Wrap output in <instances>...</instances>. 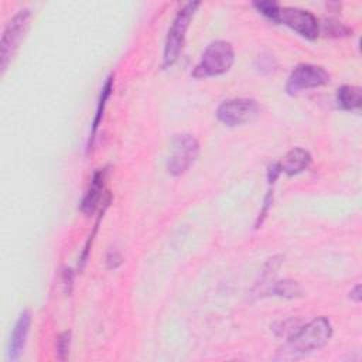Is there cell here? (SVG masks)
Segmentation results:
<instances>
[{
    "mask_svg": "<svg viewBox=\"0 0 362 362\" xmlns=\"http://www.w3.org/2000/svg\"><path fill=\"white\" fill-rule=\"evenodd\" d=\"M332 335V325L327 317H317L293 332L288 341L279 349L280 359H293L324 346Z\"/></svg>",
    "mask_w": 362,
    "mask_h": 362,
    "instance_id": "cell-1",
    "label": "cell"
},
{
    "mask_svg": "<svg viewBox=\"0 0 362 362\" xmlns=\"http://www.w3.org/2000/svg\"><path fill=\"white\" fill-rule=\"evenodd\" d=\"M276 23H281L300 35L314 40L320 34V24L317 17L304 8L297 7H279Z\"/></svg>",
    "mask_w": 362,
    "mask_h": 362,
    "instance_id": "cell-6",
    "label": "cell"
},
{
    "mask_svg": "<svg viewBox=\"0 0 362 362\" xmlns=\"http://www.w3.org/2000/svg\"><path fill=\"white\" fill-rule=\"evenodd\" d=\"M31 327V313L28 310H23L13 327L8 344V359L17 361L23 354V349L27 342V337Z\"/></svg>",
    "mask_w": 362,
    "mask_h": 362,
    "instance_id": "cell-9",
    "label": "cell"
},
{
    "mask_svg": "<svg viewBox=\"0 0 362 362\" xmlns=\"http://www.w3.org/2000/svg\"><path fill=\"white\" fill-rule=\"evenodd\" d=\"M69 348H71V332L65 331L57 338V342H55V352L58 359L61 361L66 359L69 355Z\"/></svg>",
    "mask_w": 362,
    "mask_h": 362,
    "instance_id": "cell-15",
    "label": "cell"
},
{
    "mask_svg": "<svg viewBox=\"0 0 362 362\" xmlns=\"http://www.w3.org/2000/svg\"><path fill=\"white\" fill-rule=\"evenodd\" d=\"M105 170H99L92 175L89 188L81 202V211L85 214H92L96 206L99 205V201L102 198L103 184H105Z\"/></svg>",
    "mask_w": 362,
    "mask_h": 362,
    "instance_id": "cell-11",
    "label": "cell"
},
{
    "mask_svg": "<svg viewBox=\"0 0 362 362\" xmlns=\"http://www.w3.org/2000/svg\"><path fill=\"white\" fill-rule=\"evenodd\" d=\"M199 3L198 1H189L185 3L175 14L167 37H165V42H164V54H163V66H171L180 57L182 47H184V41H185V33L189 27L191 18L194 17L197 8H198Z\"/></svg>",
    "mask_w": 362,
    "mask_h": 362,
    "instance_id": "cell-2",
    "label": "cell"
},
{
    "mask_svg": "<svg viewBox=\"0 0 362 362\" xmlns=\"http://www.w3.org/2000/svg\"><path fill=\"white\" fill-rule=\"evenodd\" d=\"M349 297H351V300H354L355 303H359V301H361V284H356V286L351 290Z\"/></svg>",
    "mask_w": 362,
    "mask_h": 362,
    "instance_id": "cell-18",
    "label": "cell"
},
{
    "mask_svg": "<svg viewBox=\"0 0 362 362\" xmlns=\"http://www.w3.org/2000/svg\"><path fill=\"white\" fill-rule=\"evenodd\" d=\"M310 163H311V154L301 147H296L284 156V158L279 163V165L281 173L287 175H296L304 171L310 165Z\"/></svg>",
    "mask_w": 362,
    "mask_h": 362,
    "instance_id": "cell-10",
    "label": "cell"
},
{
    "mask_svg": "<svg viewBox=\"0 0 362 362\" xmlns=\"http://www.w3.org/2000/svg\"><path fill=\"white\" fill-rule=\"evenodd\" d=\"M362 103V92L359 86L344 85L337 90V105L344 110H356Z\"/></svg>",
    "mask_w": 362,
    "mask_h": 362,
    "instance_id": "cell-12",
    "label": "cell"
},
{
    "mask_svg": "<svg viewBox=\"0 0 362 362\" xmlns=\"http://www.w3.org/2000/svg\"><path fill=\"white\" fill-rule=\"evenodd\" d=\"M198 156L199 143L192 134H175L171 140L170 156L167 160V171L171 175H181L195 163Z\"/></svg>",
    "mask_w": 362,
    "mask_h": 362,
    "instance_id": "cell-4",
    "label": "cell"
},
{
    "mask_svg": "<svg viewBox=\"0 0 362 362\" xmlns=\"http://www.w3.org/2000/svg\"><path fill=\"white\" fill-rule=\"evenodd\" d=\"M31 13L28 8L18 10L6 24L1 38H0V68L1 72L6 71L8 62L11 61L16 49L18 48L30 21Z\"/></svg>",
    "mask_w": 362,
    "mask_h": 362,
    "instance_id": "cell-5",
    "label": "cell"
},
{
    "mask_svg": "<svg viewBox=\"0 0 362 362\" xmlns=\"http://www.w3.org/2000/svg\"><path fill=\"white\" fill-rule=\"evenodd\" d=\"M253 6L267 18H270L272 21H276V16L279 11V4L276 1H255Z\"/></svg>",
    "mask_w": 362,
    "mask_h": 362,
    "instance_id": "cell-16",
    "label": "cell"
},
{
    "mask_svg": "<svg viewBox=\"0 0 362 362\" xmlns=\"http://www.w3.org/2000/svg\"><path fill=\"white\" fill-rule=\"evenodd\" d=\"M329 82V74L318 65L301 64L297 65L288 76L286 89L288 93H297L304 89L318 88Z\"/></svg>",
    "mask_w": 362,
    "mask_h": 362,
    "instance_id": "cell-8",
    "label": "cell"
},
{
    "mask_svg": "<svg viewBox=\"0 0 362 362\" xmlns=\"http://www.w3.org/2000/svg\"><path fill=\"white\" fill-rule=\"evenodd\" d=\"M106 262H107V267L116 269L122 263V256L117 252H110Z\"/></svg>",
    "mask_w": 362,
    "mask_h": 362,
    "instance_id": "cell-17",
    "label": "cell"
},
{
    "mask_svg": "<svg viewBox=\"0 0 362 362\" xmlns=\"http://www.w3.org/2000/svg\"><path fill=\"white\" fill-rule=\"evenodd\" d=\"M259 113V105L250 98H233L222 102L216 110L218 119L226 126H239L250 122Z\"/></svg>",
    "mask_w": 362,
    "mask_h": 362,
    "instance_id": "cell-7",
    "label": "cell"
},
{
    "mask_svg": "<svg viewBox=\"0 0 362 362\" xmlns=\"http://www.w3.org/2000/svg\"><path fill=\"white\" fill-rule=\"evenodd\" d=\"M235 61V51L230 42L216 40L211 42L202 52L192 75L195 78L218 76L230 69Z\"/></svg>",
    "mask_w": 362,
    "mask_h": 362,
    "instance_id": "cell-3",
    "label": "cell"
},
{
    "mask_svg": "<svg viewBox=\"0 0 362 362\" xmlns=\"http://www.w3.org/2000/svg\"><path fill=\"white\" fill-rule=\"evenodd\" d=\"M113 90V75H109L100 89V95H99V100H98V106H96V112H95V117H93V122H92V130H90V136H89V141H88V147H90V143L96 134V130L99 127V123L103 117V112H105V107H106V103H107V99L110 96Z\"/></svg>",
    "mask_w": 362,
    "mask_h": 362,
    "instance_id": "cell-13",
    "label": "cell"
},
{
    "mask_svg": "<svg viewBox=\"0 0 362 362\" xmlns=\"http://www.w3.org/2000/svg\"><path fill=\"white\" fill-rule=\"evenodd\" d=\"M270 291L276 296H280V297H286V298H294V297H298L301 296L303 290L301 287L298 286L297 281H293V280H281V281H277L273 284V287L270 288Z\"/></svg>",
    "mask_w": 362,
    "mask_h": 362,
    "instance_id": "cell-14",
    "label": "cell"
}]
</instances>
